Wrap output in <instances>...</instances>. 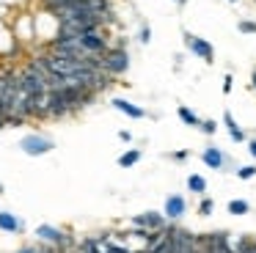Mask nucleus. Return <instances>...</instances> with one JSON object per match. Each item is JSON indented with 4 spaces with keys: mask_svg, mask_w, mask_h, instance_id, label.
<instances>
[{
    "mask_svg": "<svg viewBox=\"0 0 256 253\" xmlns=\"http://www.w3.org/2000/svg\"><path fill=\"white\" fill-rule=\"evenodd\" d=\"M198 130L201 132H204V135H215V132H218V124H215V121H212V118H201V124H198Z\"/></svg>",
    "mask_w": 256,
    "mask_h": 253,
    "instance_id": "20",
    "label": "nucleus"
},
{
    "mask_svg": "<svg viewBox=\"0 0 256 253\" xmlns=\"http://www.w3.org/2000/svg\"><path fill=\"white\" fill-rule=\"evenodd\" d=\"M140 157H144L140 148H130V152H124L122 157H118V165H122V168H132V165L140 162Z\"/></svg>",
    "mask_w": 256,
    "mask_h": 253,
    "instance_id": "16",
    "label": "nucleus"
},
{
    "mask_svg": "<svg viewBox=\"0 0 256 253\" xmlns=\"http://www.w3.org/2000/svg\"><path fill=\"white\" fill-rule=\"evenodd\" d=\"M138 42H144V44H149V42H152V28H149V25H140V30H138Z\"/></svg>",
    "mask_w": 256,
    "mask_h": 253,
    "instance_id": "22",
    "label": "nucleus"
},
{
    "mask_svg": "<svg viewBox=\"0 0 256 253\" xmlns=\"http://www.w3.org/2000/svg\"><path fill=\"white\" fill-rule=\"evenodd\" d=\"M132 226H138V228H146V231H162L168 226L166 214L162 212H144V214H135L132 218Z\"/></svg>",
    "mask_w": 256,
    "mask_h": 253,
    "instance_id": "7",
    "label": "nucleus"
},
{
    "mask_svg": "<svg viewBox=\"0 0 256 253\" xmlns=\"http://www.w3.org/2000/svg\"><path fill=\"white\" fill-rule=\"evenodd\" d=\"M204 240L212 245V250L215 253H237L232 248V242H228V234L226 231H215V234H204Z\"/></svg>",
    "mask_w": 256,
    "mask_h": 253,
    "instance_id": "10",
    "label": "nucleus"
},
{
    "mask_svg": "<svg viewBox=\"0 0 256 253\" xmlns=\"http://www.w3.org/2000/svg\"><path fill=\"white\" fill-rule=\"evenodd\" d=\"M248 152H250V157L256 160V138H254V140H248Z\"/></svg>",
    "mask_w": 256,
    "mask_h": 253,
    "instance_id": "28",
    "label": "nucleus"
},
{
    "mask_svg": "<svg viewBox=\"0 0 256 253\" xmlns=\"http://www.w3.org/2000/svg\"><path fill=\"white\" fill-rule=\"evenodd\" d=\"M232 3H237V0H232Z\"/></svg>",
    "mask_w": 256,
    "mask_h": 253,
    "instance_id": "33",
    "label": "nucleus"
},
{
    "mask_svg": "<svg viewBox=\"0 0 256 253\" xmlns=\"http://www.w3.org/2000/svg\"><path fill=\"white\" fill-rule=\"evenodd\" d=\"M250 91H256V66H254V72H250Z\"/></svg>",
    "mask_w": 256,
    "mask_h": 253,
    "instance_id": "30",
    "label": "nucleus"
},
{
    "mask_svg": "<svg viewBox=\"0 0 256 253\" xmlns=\"http://www.w3.org/2000/svg\"><path fill=\"white\" fill-rule=\"evenodd\" d=\"M110 104H113V108L118 110V113L130 116V118H146V116H149V113H146L144 108H138V104H132V102H130V99H122V96H116V99H113Z\"/></svg>",
    "mask_w": 256,
    "mask_h": 253,
    "instance_id": "11",
    "label": "nucleus"
},
{
    "mask_svg": "<svg viewBox=\"0 0 256 253\" xmlns=\"http://www.w3.org/2000/svg\"><path fill=\"white\" fill-rule=\"evenodd\" d=\"M0 231H6V234H22L25 223L14 212H6V209H3V212H0Z\"/></svg>",
    "mask_w": 256,
    "mask_h": 253,
    "instance_id": "9",
    "label": "nucleus"
},
{
    "mask_svg": "<svg viewBox=\"0 0 256 253\" xmlns=\"http://www.w3.org/2000/svg\"><path fill=\"white\" fill-rule=\"evenodd\" d=\"M36 240H39V242H47V245H56L58 250H69V248H74V240H72V236H69L64 228L50 226V223L36 226Z\"/></svg>",
    "mask_w": 256,
    "mask_h": 253,
    "instance_id": "2",
    "label": "nucleus"
},
{
    "mask_svg": "<svg viewBox=\"0 0 256 253\" xmlns=\"http://www.w3.org/2000/svg\"><path fill=\"white\" fill-rule=\"evenodd\" d=\"M176 116H179V118H182V121H184V124H188V126H196V130H198L201 118H198V116H196L193 110L188 108V104H179V108H176Z\"/></svg>",
    "mask_w": 256,
    "mask_h": 253,
    "instance_id": "15",
    "label": "nucleus"
},
{
    "mask_svg": "<svg viewBox=\"0 0 256 253\" xmlns=\"http://www.w3.org/2000/svg\"><path fill=\"white\" fill-rule=\"evenodd\" d=\"M0 192H3V184H0Z\"/></svg>",
    "mask_w": 256,
    "mask_h": 253,
    "instance_id": "32",
    "label": "nucleus"
},
{
    "mask_svg": "<svg viewBox=\"0 0 256 253\" xmlns=\"http://www.w3.org/2000/svg\"><path fill=\"white\" fill-rule=\"evenodd\" d=\"M184 47H188L196 58L204 60V64H215V50H212V44L206 42V38L196 36V33H190V30H184Z\"/></svg>",
    "mask_w": 256,
    "mask_h": 253,
    "instance_id": "5",
    "label": "nucleus"
},
{
    "mask_svg": "<svg viewBox=\"0 0 256 253\" xmlns=\"http://www.w3.org/2000/svg\"><path fill=\"white\" fill-rule=\"evenodd\" d=\"M184 212H188V198H184V196L174 192V196L166 198V206H162L166 220H179V218H184Z\"/></svg>",
    "mask_w": 256,
    "mask_h": 253,
    "instance_id": "8",
    "label": "nucleus"
},
{
    "mask_svg": "<svg viewBox=\"0 0 256 253\" xmlns=\"http://www.w3.org/2000/svg\"><path fill=\"white\" fill-rule=\"evenodd\" d=\"M212 212H215V201H212V198H206V196H201V204H198V214H201V218H210Z\"/></svg>",
    "mask_w": 256,
    "mask_h": 253,
    "instance_id": "19",
    "label": "nucleus"
},
{
    "mask_svg": "<svg viewBox=\"0 0 256 253\" xmlns=\"http://www.w3.org/2000/svg\"><path fill=\"white\" fill-rule=\"evenodd\" d=\"M12 14H14V8H8V6L0 3V20H12Z\"/></svg>",
    "mask_w": 256,
    "mask_h": 253,
    "instance_id": "25",
    "label": "nucleus"
},
{
    "mask_svg": "<svg viewBox=\"0 0 256 253\" xmlns=\"http://www.w3.org/2000/svg\"><path fill=\"white\" fill-rule=\"evenodd\" d=\"M188 157H190V152H188V148H179V152H174V154H171V160H174V162H184Z\"/></svg>",
    "mask_w": 256,
    "mask_h": 253,
    "instance_id": "24",
    "label": "nucleus"
},
{
    "mask_svg": "<svg viewBox=\"0 0 256 253\" xmlns=\"http://www.w3.org/2000/svg\"><path fill=\"white\" fill-rule=\"evenodd\" d=\"M237 30L240 33H256V22H250V20H242L237 25Z\"/></svg>",
    "mask_w": 256,
    "mask_h": 253,
    "instance_id": "23",
    "label": "nucleus"
},
{
    "mask_svg": "<svg viewBox=\"0 0 256 253\" xmlns=\"http://www.w3.org/2000/svg\"><path fill=\"white\" fill-rule=\"evenodd\" d=\"M223 124L228 126V138H232L234 143H245V140H248V135H245V132L240 130V124L234 121V116H232V113H223Z\"/></svg>",
    "mask_w": 256,
    "mask_h": 253,
    "instance_id": "13",
    "label": "nucleus"
},
{
    "mask_svg": "<svg viewBox=\"0 0 256 253\" xmlns=\"http://www.w3.org/2000/svg\"><path fill=\"white\" fill-rule=\"evenodd\" d=\"M118 138H122V140H124V143H130V140H132V135H130V132H127V130H122V132H118Z\"/></svg>",
    "mask_w": 256,
    "mask_h": 253,
    "instance_id": "29",
    "label": "nucleus"
},
{
    "mask_svg": "<svg viewBox=\"0 0 256 253\" xmlns=\"http://www.w3.org/2000/svg\"><path fill=\"white\" fill-rule=\"evenodd\" d=\"M232 74H226V77H223V94H232Z\"/></svg>",
    "mask_w": 256,
    "mask_h": 253,
    "instance_id": "26",
    "label": "nucleus"
},
{
    "mask_svg": "<svg viewBox=\"0 0 256 253\" xmlns=\"http://www.w3.org/2000/svg\"><path fill=\"white\" fill-rule=\"evenodd\" d=\"M174 3H176V6H184V3H188V0H174Z\"/></svg>",
    "mask_w": 256,
    "mask_h": 253,
    "instance_id": "31",
    "label": "nucleus"
},
{
    "mask_svg": "<svg viewBox=\"0 0 256 253\" xmlns=\"http://www.w3.org/2000/svg\"><path fill=\"white\" fill-rule=\"evenodd\" d=\"M80 44H83V50L88 55H105L108 50H110V36H108L105 30H94V33H83V36H78Z\"/></svg>",
    "mask_w": 256,
    "mask_h": 253,
    "instance_id": "6",
    "label": "nucleus"
},
{
    "mask_svg": "<svg viewBox=\"0 0 256 253\" xmlns=\"http://www.w3.org/2000/svg\"><path fill=\"white\" fill-rule=\"evenodd\" d=\"M14 253H36V245H22V248H17Z\"/></svg>",
    "mask_w": 256,
    "mask_h": 253,
    "instance_id": "27",
    "label": "nucleus"
},
{
    "mask_svg": "<svg viewBox=\"0 0 256 253\" xmlns=\"http://www.w3.org/2000/svg\"><path fill=\"white\" fill-rule=\"evenodd\" d=\"M232 248L237 253H256V240H254V236H240Z\"/></svg>",
    "mask_w": 256,
    "mask_h": 253,
    "instance_id": "17",
    "label": "nucleus"
},
{
    "mask_svg": "<svg viewBox=\"0 0 256 253\" xmlns=\"http://www.w3.org/2000/svg\"><path fill=\"white\" fill-rule=\"evenodd\" d=\"M12 33L14 38H17V44H30L36 38V28H34V14H28V11H20V14H14L12 20Z\"/></svg>",
    "mask_w": 256,
    "mask_h": 253,
    "instance_id": "4",
    "label": "nucleus"
},
{
    "mask_svg": "<svg viewBox=\"0 0 256 253\" xmlns=\"http://www.w3.org/2000/svg\"><path fill=\"white\" fill-rule=\"evenodd\" d=\"M188 190L193 192V196H204L206 192V179L201 174H190L188 176Z\"/></svg>",
    "mask_w": 256,
    "mask_h": 253,
    "instance_id": "14",
    "label": "nucleus"
},
{
    "mask_svg": "<svg viewBox=\"0 0 256 253\" xmlns=\"http://www.w3.org/2000/svg\"><path fill=\"white\" fill-rule=\"evenodd\" d=\"M102 72L110 74L113 80L116 77H124L130 72V52L127 47H110L105 55H102Z\"/></svg>",
    "mask_w": 256,
    "mask_h": 253,
    "instance_id": "1",
    "label": "nucleus"
},
{
    "mask_svg": "<svg viewBox=\"0 0 256 253\" xmlns=\"http://www.w3.org/2000/svg\"><path fill=\"white\" fill-rule=\"evenodd\" d=\"M237 176H240V179H242V182L254 179V176H256V165H242V168L237 170Z\"/></svg>",
    "mask_w": 256,
    "mask_h": 253,
    "instance_id": "21",
    "label": "nucleus"
},
{
    "mask_svg": "<svg viewBox=\"0 0 256 253\" xmlns=\"http://www.w3.org/2000/svg\"><path fill=\"white\" fill-rule=\"evenodd\" d=\"M226 209H228V214H248L250 212V204L242 201V198H232Z\"/></svg>",
    "mask_w": 256,
    "mask_h": 253,
    "instance_id": "18",
    "label": "nucleus"
},
{
    "mask_svg": "<svg viewBox=\"0 0 256 253\" xmlns=\"http://www.w3.org/2000/svg\"><path fill=\"white\" fill-rule=\"evenodd\" d=\"M201 162H204L206 168H212V170H220L223 165H226V157H223V152L218 146H210V148L201 152Z\"/></svg>",
    "mask_w": 256,
    "mask_h": 253,
    "instance_id": "12",
    "label": "nucleus"
},
{
    "mask_svg": "<svg viewBox=\"0 0 256 253\" xmlns=\"http://www.w3.org/2000/svg\"><path fill=\"white\" fill-rule=\"evenodd\" d=\"M20 148H22L28 157H44V154H50L52 148H56V140L42 135V132H28V135L20 140Z\"/></svg>",
    "mask_w": 256,
    "mask_h": 253,
    "instance_id": "3",
    "label": "nucleus"
}]
</instances>
